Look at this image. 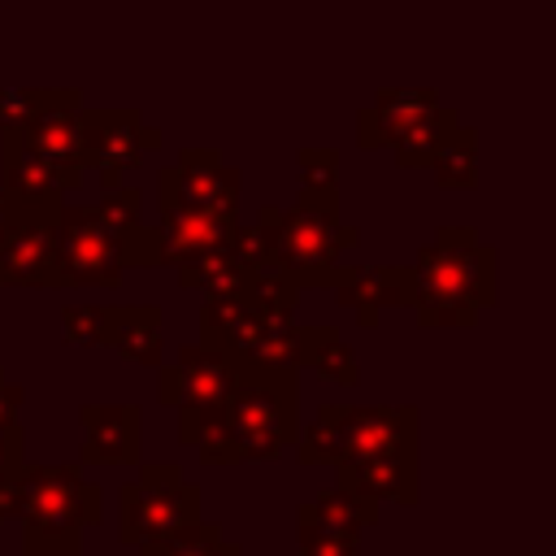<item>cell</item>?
Returning a JSON list of instances; mask_svg holds the SVG:
<instances>
[{
    "label": "cell",
    "instance_id": "30",
    "mask_svg": "<svg viewBox=\"0 0 556 556\" xmlns=\"http://www.w3.org/2000/svg\"><path fill=\"white\" fill-rule=\"evenodd\" d=\"M243 295H248L256 308H265V313H287V317H295V304H300V287H295L287 274H278V269H256Z\"/></svg>",
    "mask_w": 556,
    "mask_h": 556
},
{
    "label": "cell",
    "instance_id": "38",
    "mask_svg": "<svg viewBox=\"0 0 556 556\" xmlns=\"http://www.w3.org/2000/svg\"><path fill=\"white\" fill-rule=\"evenodd\" d=\"M4 213H9V204H4V191H0V226H4Z\"/></svg>",
    "mask_w": 556,
    "mask_h": 556
},
{
    "label": "cell",
    "instance_id": "33",
    "mask_svg": "<svg viewBox=\"0 0 556 556\" xmlns=\"http://www.w3.org/2000/svg\"><path fill=\"white\" fill-rule=\"evenodd\" d=\"M300 556H361V534H343V530H300Z\"/></svg>",
    "mask_w": 556,
    "mask_h": 556
},
{
    "label": "cell",
    "instance_id": "35",
    "mask_svg": "<svg viewBox=\"0 0 556 556\" xmlns=\"http://www.w3.org/2000/svg\"><path fill=\"white\" fill-rule=\"evenodd\" d=\"M26 465V434L22 426H0V473H17Z\"/></svg>",
    "mask_w": 556,
    "mask_h": 556
},
{
    "label": "cell",
    "instance_id": "9",
    "mask_svg": "<svg viewBox=\"0 0 556 556\" xmlns=\"http://www.w3.org/2000/svg\"><path fill=\"white\" fill-rule=\"evenodd\" d=\"M52 287H122L117 265V239L96 222L87 204H61L56 208V261H52Z\"/></svg>",
    "mask_w": 556,
    "mask_h": 556
},
{
    "label": "cell",
    "instance_id": "4",
    "mask_svg": "<svg viewBox=\"0 0 556 556\" xmlns=\"http://www.w3.org/2000/svg\"><path fill=\"white\" fill-rule=\"evenodd\" d=\"M256 222H261L265 243H269L265 269L287 274L300 291L334 287L348 269L339 256L361 243V226L343 222L339 208H313V204H300V200L291 208L265 204L256 213Z\"/></svg>",
    "mask_w": 556,
    "mask_h": 556
},
{
    "label": "cell",
    "instance_id": "27",
    "mask_svg": "<svg viewBox=\"0 0 556 556\" xmlns=\"http://www.w3.org/2000/svg\"><path fill=\"white\" fill-rule=\"evenodd\" d=\"M430 169H434V182L443 191H473L478 187V130L460 122V130L430 161Z\"/></svg>",
    "mask_w": 556,
    "mask_h": 556
},
{
    "label": "cell",
    "instance_id": "16",
    "mask_svg": "<svg viewBox=\"0 0 556 556\" xmlns=\"http://www.w3.org/2000/svg\"><path fill=\"white\" fill-rule=\"evenodd\" d=\"M83 178H87L83 169L52 165V161L26 152L13 135H0V191H4V195L61 204V200H70V191L83 187Z\"/></svg>",
    "mask_w": 556,
    "mask_h": 556
},
{
    "label": "cell",
    "instance_id": "12",
    "mask_svg": "<svg viewBox=\"0 0 556 556\" xmlns=\"http://www.w3.org/2000/svg\"><path fill=\"white\" fill-rule=\"evenodd\" d=\"M78 465H139L143 456V408L139 404H83Z\"/></svg>",
    "mask_w": 556,
    "mask_h": 556
},
{
    "label": "cell",
    "instance_id": "18",
    "mask_svg": "<svg viewBox=\"0 0 556 556\" xmlns=\"http://www.w3.org/2000/svg\"><path fill=\"white\" fill-rule=\"evenodd\" d=\"M330 291L361 330H374L387 308H404V265H348Z\"/></svg>",
    "mask_w": 556,
    "mask_h": 556
},
{
    "label": "cell",
    "instance_id": "20",
    "mask_svg": "<svg viewBox=\"0 0 556 556\" xmlns=\"http://www.w3.org/2000/svg\"><path fill=\"white\" fill-rule=\"evenodd\" d=\"M13 135L26 152L52 161V165H65V169H83L87 174V156H83V126H78V109L70 104H56V109H43L35 113L30 122H22L17 130H4Z\"/></svg>",
    "mask_w": 556,
    "mask_h": 556
},
{
    "label": "cell",
    "instance_id": "23",
    "mask_svg": "<svg viewBox=\"0 0 556 556\" xmlns=\"http://www.w3.org/2000/svg\"><path fill=\"white\" fill-rule=\"evenodd\" d=\"M295 526H300V530H343V534H361V530L378 526V504L365 500V495H356V491L330 486V491H321L317 500L300 504Z\"/></svg>",
    "mask_w": 556,
    "mask_h": 556
},
{
    "label": "cell",
    "instance_id": "7",
    "mask_svg": "<svg viewBox=\"0 0 556 556\" xmlns=\"http://www.w3.org/2000/svg\"><path fill=\"white\" fill-rule=\"evenodd\" d=\"M78 126H83V165L87 174H100V191H117L130 182V174L143 169L148 152H156L165 139L161 130L130 104H83L78 109Z\"/></svg>",
    "mask_w": 556,
    "mask_h": 556
},
{
    "label": "cell",
    "instance_id": "3",
    "mask_svg": "<svg viewBox=\"0 0 556 556\" xmlns=\"http://www.w3.org/2000/svg\"><path fill=\"white\" fill-rule=\"evenodd\" d=\"M104 517V491L83 465H22L17 521L22 556H83V530Z\"/></svg>",
    "mask_w": 556,
    "mask_h": 556
},
{
    "label": "cell",
    "instance_id": "5",
    "mask_svg": "<svg viewBox=\"0 0 556 556\" xmlns=\"http://www.w3.org/2000/svg\"><path fill=\"white\" fill-rule=\"evenodd\" d=\"M421 413L413 404H321L313 426L295 434L300 465H339L382 452H417Z\"/></svg>",
    "mask_w": 556,
    "mask_h": 556
},
{
    "label": "cell",
    "instance_id": "21",
    "mask_svg": "<svg viewBox=\"0 0 556 556\" xmlns=\"http://www.w3.org/2000/svg\"><path fill=\"white\" fill-rule=\"evenodd\" d=\"M252 265L235 252V248H213V252H195L187 261L174 265V278L182 291H204V295H243L252 282Z\"/></svg>",
    "mask_w": 556,
    "mask_h": 556
},
{
    "label": "cell",
    "instance_id": "1",
    "mask_svg": "<svg viewBox=\"0 0 556 556\" xmlns=\"http://www.w3.org/2000/svg\"><path fill=\"white\" fill-rule=\"evenodd\" d=\"M500 300V256L473 226H439L434 243L404 265V308L426 330H469Z\"/></svg>",
    "mask_w": 556,
    "mask_h": 556
},
{
    "label": "cell",
    "instance_id": "19",
    "mask_svg": "<svg viewBox=\"0 0 556 556\" xmlns=\"http://www.w3.org/2000/svg\"><path fill=\"white\" fill-rule=\"evenodd\" d=\"M100 343L130 365H161V308L156 304H104Z\"/></svg>",
    "mask_w": 556,
    "mask_h": 556
},
{
    "label": "cell",
    "instance_id": "36",
    "mask_svg": "<svg viewBox=\"0 0 556 556\" xmlns=\"http://www.w3.org/2000/svg\"><path fill=\"white\" fill-rule=\"evenodd\" d=\"M22 400H26V391H22L17 382H9L4 369H0V426H13V421H17Z\"/></svg>",
    "mask_w": 556,
    "mask_h": 556
},
{
    "label": "cell",
    "instance_id": "22",
    "mask_svg": "<svg viewBox=\"0 0 556 556\" xmlns=\"http://www.w3.org/2000/svg\"><path fill=\"white\" fill-rule=\"evenodd\" d=\"M295 339H300V369H313V374H321L326 382H339V387L361 382V361H356V352H352V343L343 339L339 326H330V321L295 326Z\"/></svg>",
    "mask_w": 556,
    "mask_h": 556
},
{
    "label": "cell",
    "instance_id": "13",
    "mask_svg": "<svg viewBox=\"0 0 556 556\" xmlns=\"http://www.w3.org/2000/svg\"><path fill=\"white\" fill-rule=\"evenodd\" d=\"M174 182L178 195L195 208L222 213V217H239V195H243V178L235 165L222 161L217 148L208 143H182L178 161H174Z\"/></svg>",
    "mask_w": 556,
    "mask_h": 556
},
{
    "label": "cell",
    "instance_id": "25",
    "mask_svg": "<svg viewBox=\"0 0 556 556\" xmlns=\"http://www.w3.org/2000/svg\"><path fill=\"white\" fill-rule=\"evenodd\" d=\"M295 165H300V204L339 208V148L330 143L295 148Z\"/></svg>",
    "mask_w": 556,
    "mask_h": 556
},
{
    "label": "cell",
    "instance_id": "2",
    "mask_svg": "<svg viewBox=\"0 0 556 556\" xmlns=\"http://www.w3.org/2000/svg\"><path fill=\"white\" fill-rule=\"evenodd\" d=\"M300 434V382L295 369L252 365L239 361L235 387L195 443L204 465H243V460H274Z\"/></svg>",
    "mask_w": 556,
    "mask_h": 556
},
{
    "label": "cell",
    "instance_id": "28",
    "mask_svg": "<svg viewBox=\"0 0 556 556\" xmlns=\"http://www.w3.org/2000/svg\"><path fill=\"white\" fill-rule=\"evenodd\" d=\"M113 239H117V265L122 269H161L165 265V243H161L156 226L135 222Z\"/></svg>",
    "mask_w": 556,
    "mask_h": 556
},
{
    "label": "cell",
    "instance_id": "26",
    "mask_svg": "<svg viewBox=\"0 0 556 556\" xmlns=\"http://www.w3.org/2000/svg\"><path fill=\"white\" fill-rule=\"evenodd\" d=\"M83 109V91L78 87H0V135L17 130L22 122H30L43 109Z\"/></svg>",
    "mask_w": 556,
    "mask_h": 556
},
{
    "label": "cell",
    "instance_id": "11",
    "mask_svg": "<svg viewBox=\"0 0 556 556\" xmlns=\"http://www.w3.org/2000/svg\"><path fill=\"white\" fill-rule=\"evenodd\" d=\"M156 230L165 243V265H178L195 252H213V248H235L239 235V217H222L208 208H195L178 195L174 182V165H165L156 174Z\"/></svg>",
    "mask_w": 556,
    "mask_h": 556
},
{
    "label": "cell",
    "instance_id": "6",
    "mask_svg": "<svg viewBox=\"0 0 556 556\" xmlns=\"http://www.w3.org/2000/svg\"><path fill=\"white\" fill-rule=\"evenodd\" d=\"M191 521H200V486L182 478L178 460H148L117 491V539L130 547Z\"/></svg>",
    "mask_w": 556,
    "mask_h": 556
},
{
    "label": "cell",
    "instance_id": "8",
    "mask_svg": "<svg viewBox=\"0 0 556 556\" xmlns=\"http://www.w3.org/2000/svg\"><path fill=\"white\" fill-rule=\"evenodd\" d=\"M9 213L0 226V287H52L56 261V208L43 200L4 195Z\"/></svg>",
    "mask_w": 556,
    "mask_h": 556
},
{
    "label": "cell",
    "instance_id": "32",
    "mask_svg": "<svg viewBox=\"0 0 556 556\" xmlns=\"http://www.w3.org/2000/svg\"><path fill=\"white\" fill-rule=\"evenodd\" d=\"M100 326H104V304H70V308H61V330H65V343H74V348H96L100 343Z\"/></svg>",
    "mask_w": 556,
    "mask_h": 556
},
{
    "label": "cell",
    "instance_id": "34",
    "mask_svg": "<svg viewBox=\"0 0 556 556\" xmlns=\"http://www.w3.org/2000/svg\"><path fill=\"white\" fill-rule=\"evenodd\" d=\"M235 252L252 265V269H265V256H269V243H265V230L261 222H239V235H235Z\"/></svg>",
    "mask_w": 556,
    "mask_h": 556
},
{
    "label": "cell",
    "instance_id": "17",
    "mask_svg": "<svg viewBox=\"0 0 556 556\" xmlns=\"http://www.w3.org/2000/svg\"><path fill=\"white\" fill-rule=\"evenodd\" d=\"M439 104L434 87H382L374 96V104H365L356 113V148L361 152H378L391 148L413 122H421L430 109Z\"/></svg>",
    "mask_w": 556,
    "mask_h": 556
},
{
    "label": "cell",
    "instance_id": "10",
    "mask_svg": "<svg viewBox=\"0 0 556 556\" xmlns=\"http://www.w3.org/2000/svg\"><path fill=\"white\" fill-rule=\"evenodd\" d=\"M239 361L204 348V343H187L178 348L174 365H156V400L165 408H187V413H217L235 387Z\"/></svg>",
    "mask_w": 556,
    "mask_h": 556
},
{
    "label": "cell",
    "instance_id": "15",
    "mask_svg": "<svg viewBox=\"0 0 556 556\" xmlns=\"http://www.w3.org/2000/svg\"><path fill=\"white\" fill-rule=\"evenodd\" d=\"M287 317V313H265L256 308L248 295H204L200 308V343L217 348L235 361H248L256 352V343L265 339V330Z\"/></svg>",
    "mask_w": 556,
    "mask_h": 556
},
{
    "label": "cell",
    "instance_id": "37",
    "mask_svg": "<svg viewBox=\"0 0 556 556\" xmlns=\"http://www.w3.org/2000/svg\"><path fill=\"white\" fill-rule=\"evenodd\" d=\"M17 517V473H0V521Z\"/></svg>",
    "mask_w": 556,
    "mask_h": 556
},
{
    "label": "cell",
    "instance_id": "31",
    "mask_svg": "<svg viewBox=\"0 0 556 556\" xmlns=\"http://www.w3.org/2000/svg\"><path fill=\"white\" fill-rule=\"evenodd\" d=\"M91 213H96V222H100L109 235H122L126 226L143 222V195H139L135 182H126V187H117V191H100V204H91Z\"/></svg>",
    "mask_w": 556,
    "mask_h": 556
},
{
    "label": "cell",
    "instance_id": "14",
    "mask_svg": "<svg viewBox=\"0 0 556 556\" xmlns=\"http://www.w3.org/2000/svg\"><path fill=\"white\" fill-rule=\"evenodd\" d=\"M343 491H356L374 504H404L413 508L421 495V465L417 452H382V456H356L334 465Z\"/></svg>",
    "mask_w": 556,
    "mask_h": 556
},
{
    "label": "cell",
    "instance_id": "24",
    "mask_svg": "<svg viewBox=\"0 0 556 556\" xmlns=\"http://www.w3.org/2000/svg\"><path fill=\"white\" fill-rule=\"evenodd\" d=\"M460 130V113L452 109V104H434L421 122H413L395 143H391V152H395V165L400 169H430V161L447 148V139Z\"/></svg>",
    "mask_w": 556,
    "mask_h": 556
},
{
    "label": "cell",
    "instance_id": "29",
    "mask_svg": "<svg viewBox=\"0 0 556 556\" xmlns=\"http://www.w3.org/2000/svg\"><path fill=\"white\" fill-rule=\"evenodd\" d=\"M217 539H222V526L200 517V521H191V526H178V530H169V534H161V539L139 543V556H195V552L213 547Z\"/></svg>",
    "mask_w": 556,
    "mask_h": 556
}]
</instances>
